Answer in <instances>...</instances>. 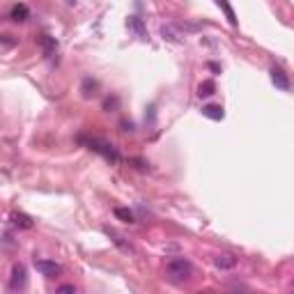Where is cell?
Instances as JSON below:
<instances>
[{"label":"cell","mask_w":294,"mask_h":294,"mask_svg":"<svg viewBox=\"0 0 294 294\" xmlns=\"http://www.w3.org/2000/svg\"><path fill=\"white\" fill-rule=\"evenodd\" d=\"M193 276V267H191L189 260L184 257H175L166 264V278L173 280V283H181V280H189Z\"/></svg>","instance_id":"1"},{"label":"cell","mask_w":294,"mask_h":294,"mask_svg":"<svg viewBox=\"0 0 294 294\" xmlns=\"http://www.w3.org/2000/svg\"><path fill=\"white\" fill-rule=\"evenodd\" d=\"M81 143H85L88 147H90L92 152H97V154H101L104 158H108V161H113V163H117L120 161V152L115 150L111 143H106V140H101V138H78Z\"/></svg>","instance_id":"2"},{"label":"cell","mask_w":294,"mask_h":294,"mask_svg":"<svg viewBox=\"0 0 294 294\" xmlns=\"http://www.w3.org/2000/svg\"><path fill=\"white\" fill-rule=\"evenodd\" d=\"M25 287H28V271H25L23 264H14L12 267V276H9V290L21 292Z\"/></svg>","instance_id":"3"},{"label":"cell","mask_w":294,"mask_h":294,"mask_svg":"<svg viewBox=\"0 0 294 294\" xmlns=\"http://www.w3.org/2000/svg\"><path fill=\"white\" fill-rule=\"evenodd\" d=\"M35 269H37L44 278H55L62 273V267L58 262H51V260H37L35 257Z\"/></svg>","instance_id":"4"},{"label":"cell","mask_w":294,"mask_h":294,"mask_svg":"<svg viewBox=\"0 0 294 294\" xmlns=\"http://www.w3.org/2000/svg\"><path fill=\"white\" fill-rule=\"evenodd\" d=\"M37 44L39 48H42V53H44L48 60H53L55 58V53H58V42H55V37H51V35H39L37 37Z\"/></svg>","instance_id":"5"},{"label":"cell","mask_w":294,"mask_h":294,"mask_svg":"<svg viewBox=\"0 0 294 294\" xmlns=\"http://www.w3.org/2000/svg\"><path fill=\"white\" fill-rule=\"evenodd\" d=\"M271 83L278 88V90H290V78L280 67H271Z\"/></svg>","instance_id":"6"},{"label":"cell","mask_w":294,"mask_h":294,"mask_svg":"<svg viewBox=\"0 0 294 294\" xmlns=\"http://www.w3.org/2000/svg\"><path fill=\"white\" fill-rule=\"evenodd\" d=\"M127 28L131 32H136L138 39H147V30H145L143 19H138V16H129V19H127Z\"/></svg>","instance_id":"7"},{"label":"cell","mask_w":294,"mask_h":294,"mask_svg":"<svg viewBox=\"0 0 294 294\" xmlns=\"http://www.w3.org/2000/svg\"><path fill=\"white\" fill-rule=\"evenodd\" d=\"M161 37L166 39V42H175V44H181V42H184L181 35H180V30H177L175 25H170V23L161 25Z\"/></svg>","instance_id":"8"},{"label":"cell","mask_w":294,"mask_h":294,"mask_svg":"<svg viewBox=\"0 0 294 294\" xmlns=\"http://www.w3.org/2000/svg\"><path fill=\"white\" fill-rule=\"evenodd\" d=\"M28 16H30V9L25 7L23 2H19V5H14L12 7V12H9V19L16 23H23V21H28Z\"/></svg>","instance_id":"9"},{"label":"cell","mask_w":294,"mask_h":294,"mask_svg":"<svg viewBox=\"0 0 294 294\" xmlns=\"http://www.w3.org/2000/svg\"><path fill=\"white\" fill-rule=\"evenodd\" d=\"M214 264H216L219 269H234V267H237V257L230 255V253H221V255L214 257Z\"/></svg>","instance_id":"10"},{"label":"cell","mask_w":294,"mask_h":294,"mask_svg":"<svg viewBox=\"0 0 294 294\" xmlns=\"http://www.w3.org/2000/svg\"><path fill=\"white\" fill-rule=\"evenodd\" d=\"M81 92H83L85 99L97 97V94H99V81H94V78H85L83 85H81Z\"/></svg>","instance_id":"11"},{"label":"cell","mask_w":294,"mask_h":294,"mask_svg":"<svg viewBox=\"0 0 294 294\" xmlns=\"http://www.w3.org/2000/svg\"><path fill=\"white\" fill-rule=\"evenodd\" d=\"M12 223H14L16 227H23V230H30V227L35 226L30 216L23 214V211H14V214H12Z\"/></svg>","instance_id":"12"},{"label":"cell","mask_w":294,"mask_h":294,"mask_svg":"<svg viewBox=\"0 0 294 294\" xmlns=\"http://www.w3.org/2000/svg\"><path fill=\"white\" fill-rule=\"evenodd\" d=\"M106 234H108V237L113 239V244H117L122 250H127V253H131V250H134V249H131V244L124 242V237H122L120 232H115V230H111V227H106Z\"/></svg>","instance_id":"13"},{"label":"cell","mask_w":294,"mask_h":294,"mask_svg":"<svg viewBox=\"0 0 294 294\" xmlns=\"http://www.w3.org/2000/svg\"><path fill=\"white\" fill-rule=\"evenodd\" d=\"M216 92V83L211 81V78H207V81H203V83L198 85V97L203 99V97H211Z\"/></svg>","instance_id":"14"},{"label":"cell","mask_w":294,"mask_h":294,"mask_svg":"<svg viewBox=\"0 0 294 294\" xmlns=\"http://www.w3.org/2000/svg\"><path fill=\"white\" fill-rule=\"evenodd\" d=\"M203 115L209 117V120H223V117H226L221 106H203Z\"/></svg>","instance_id":"15"},{"label":"cell","mask_w":294,"mask_h":294,"mask_svg":"<svg viewBox=\"0 0 294 294\" xmlns=\"http://www.w3.org/2000/svg\"><path fill=\"white\" fill-rule=\"evenodd\" d=\"M113 214H115V216H117L120 221H124V223H136V216H134V211L127 209V207H115Z\"/></svg>","instance_id":"16"},{"label":"cell","mask_w":294,"mask_h":294,"mask_svg":"<svg viewBox=\"0 0 294 294\" xmlns=\"http://www.w3.org/2000/svg\"><path fill=\"white\" fill-rule=\"evenodd\" d=\"M216 5H219L223 12H226V16H227V21H230V25L232 28H237V16H234V12H232V7H230V2L227 0H216Z\"/></svg>","instance_id":"17"},{"label":"cell","mask_w":294,"mask_h":294,"mask_svg":"<svg viewBox=\"0 0 294 294\" xmlns=\"http://www.w3.org/2000/svg\"><path fill=\"white\" fill-rule=\"evenodd\" d=\"M111 108H117V97H113V99H106L104 111H108V113H111Z\"/></svg>","instance_id":"18"},{"label":"cell","mask_w":294,"mask_h":294,"mask_svg":"<svg viewBox=\"0 0 294 294\" xmlns=\"http://www.w3.org/2000/svg\"><path fill=\"white\" fill-rule=\"evenodd\" d=\"M58 292H76V287L74 285H62V287H58Z\"/></svg>","instance_id":"19"},{"label":"cell","mask_w":294,"mask_h":294,"mask_svg":"<svg viewBox=\"0 0 294 294\" xmlns=\"http://www.w3.org/2000/svg\"><path fill=\"white\" fill-rule=\"evenodd\" d=\"M122 127H124V131H134V124H131V122H122Z\"/></svg>","instance_id":"20"},{"label":"cell","mask_w":294,"mask_h":294,"mask_svg":"<svg viewBox=\"0 0 294 294\" xmlns=\"http://www.w3.org/2000/svg\"><path fill=\"white\" fill-rule=\"evenodd\" d=\"M209 69H211V71H221V67H219V65H214V62H209Z\"/></svg>","instance_id":"21"},{"label":"cell","mask_w":294,"mask_h":294,"mask_svg":"<svg viewBox=\"0 0 294 294\" xmlns=\"http://www.w3.org/2000/svg\"><path fill=\"white\" fill-rule=\"evenodd\" d=\"M67 2H69V5H74V2H76V0H67Z\"/></svg>","instance_id":"22"}]
</instances>
